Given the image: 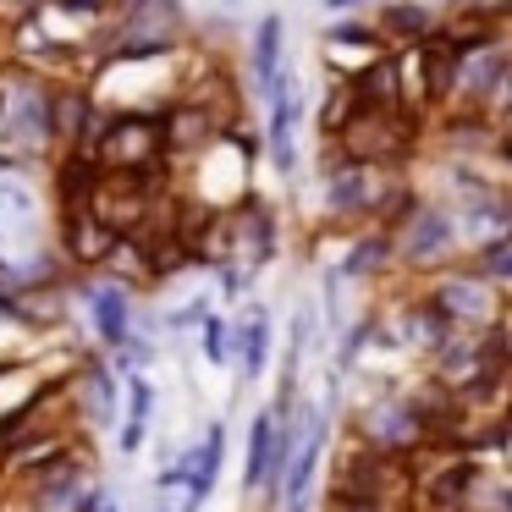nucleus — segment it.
I'll return each mask as SVG.
<instances>
[{"instance_id": "obj_8", "label": "nucleus", "mask_w": 512, "mask_h": 512, "mask_svg": "<svg viewBox=\"0 0 512 512\" xmlns=\"http://www.w3.org/2000/svg\"><path fill=\"white\" fill-rule=\"evenodd\" d=\"M111 248H116V237L105 232L89 210H67V254L78 259V265H100Z\"/></svg>"}, {"instance_id": "obj_12", "label": "nucleus", "mask_w": 512, "mask_h": 512, "mask_svg": "<svg viewBox=\"0 0 512 512\" xmlns=\"http://www.w3.org/2000/svg\"><path fill=\"white\" fill-rule=\"evenodd\" d=\"M94 182H100L94 155H89V149H72L67 166H61V204H67V210H83V204H89V193H94Z\"/></svg>"}, {"instance_id": "obj_15", "label": "nucleus", "mask_w": 512, "mask_h": 512, "mask_svg": "<svg viewBox=\"0 0 512 512\" xmlns=\"http://www.w3.org/2000/svg\"><path fill=\"white\" fill-rule=\"evenodd\" d=\"M17 111H23L12 122L17 138H34V144H39V138H50V94L39 89V83H28V89L17 94Z\"/></svg>"}, {"instance_id": "obj_20", "label": "nucleus", "mask_w": 512, "mask_h": 512, "mask_svg": "<svg viewBox=\"0 0 512 512\" xmlns=\"http://www.w3.org/2000/svg\"><path fill=\"white\" fill-rule=\"evenodd\" d=\"M204 358H210V364H226V320L221 314H204Z\"/></svg>"}, {"instance_id": "obj_24", "label": "nucleus", "mask_w": 512, "mask_h": 512, "mask_svg": "<svg viewBox=\"0 0 512 512\" xmlns=\"http://www.w3.org/2000/svg\"><path fill=\"white\" fill-rule=\"evenodd\" d=\"M0 237H6V221H0Z\"/></svg>"}, {"instance_id": "obj_7", "label": "nucleus", "mask_w": 512, "mask_h": 512, "mask_svg": "<svg viewBox=\"0 0 512 512\" xmlns=\"http://www.w3.org/2000/svg\"><path fill=\"white\" fill-rule=\"evenodd\" d=\"M276 479V408L259 413L254 424H248V468H243V485L259 490Z\"/></svg>"}, {"instance_id": "obj_11", "label": "nucleus", "mask_w": 512, "mask_h": 512, "mask_svg": "<svg viewBox=\"0 0 512 512\" xmlns=\"http://www.w3.org/2000/svg\"><path fill=\"white\" fill-rule=\"evenodd\" d=\"M248 67H254V83L265 94L281 83V17H265L254 28V56H248Z\"/></svg>"}, {"instance_id": "obj_16", "label": "nucleus", "mask_w": 512, "mask_h": 512, "mask_svg": "<svg viewBox=\"0 0 512 512\" xmlns=\"http://www.w3.org/2000/svg\"><path fill=\"white\" fill-rule=\"evenodd\" d=\"M380 28H386V34H397V39H408V45H424L435 23H430V12H424V6L397 0V6H386V12H380Z\"/></svg>"}, {"instance_id": "obj_21", "label": "nucleus", "mask_w": 512, "mask_h": 512, "mask_svg": "<svg viewBox=\"0 0 512 512\" xmlns=\"http://www.w3.org/2000/svg\"><path fill=\"white\" fill-rule=\"evenodd\" d=\"M479 270H485L490 281H501V276L512 270V254H507V243H501V237H496V243H485V254H479Z\"/></svg>"}, {"instance_id": "obj_10", "label": "nucleus", "mask_w": 512, "mask_h": 512, "mask_svg": "<svg viewBox=\"0 0 512 512\" xmlns=\"http://www.w3.org/2000/svg\"><path fill=\"white\" fill-rule=\"evenodd\" d=\"M435 314H441L446 325H457V320H485L490 314V298H485V287H474V281H446L441 292H435Z\"/></svg>"}, {"instance_id": "obj_3", "label": "nucleus", "mask_w": 512, "mask_h": 512, "mask_svg": "<svg viewBox=\"0 0 512 512\" xmlns=\"http://www.w3.org/2000/svg\"><path fill=\"white\" fill-rule=\"evenodd\" d=\"M221 452H226V430H221V424H210V430H204V441L193 446L182 463H171L166 474H160V490H188V507H199V501L215 490Z\"/></svg>"}, {"instance_id": "obj_18", "label": "nucleus", "mask_w": 512, "mask_h": 512, "mask_svg": "<svg viewBox=\"0 0 512 512\" xmlns=\"http://www.w3.org/2000/svg\"><path fill=\"white\" fill-rule=\"evenodd\" d=\"M83 397H89L94 424H111V413H116V380H111V369H100V364L83 369Z\"/></svg>"}, {"instance_id": "obj_23", "label": "nucleus", "mask_w": 512, "mask_h": 512, "mask_svg": "<svg viewBox=\"0 0 512 512\" xmlns=\"http://www.w3.org/2000/svg\"><path fill=\"white\" fill-rule=\"evenodd\" d=\"M325 6H331V12H336V6H358V0H325Z\"/></svg>"}, {"instance_id": "obj_19", "label": "nucleus", "mask_w": 512, "mask_h": 512, "mask_svg": "<svg viewBox=\"0 0 512 512\" xmlns=\"http://www.w3.org/2000/svg\"><path fill=\"white\" fill-rule=\"evenodd\" d=\"M391 259V237L380 232V237H364L358 243V254H347V265H342V276H369L375 265H386Z\"/></svg>"}, {"instance_id": "obj_6", "label": "nucleus", "mask_w": 512, "mask_h": 512, "mask_svg": "<svg viewBox=\"0 0 512 512\" xmlns=\"http://www.w3.org/2000/svg\"><path fill=\"white\" fill-rule=\"evenodd\" d=\"M89 309H94V325H100V342L122 353V347L133 342V309H127V287L116 281V287L89 292Z\"/></svg>"}, {"instance_id": "obj_5", "label": "nucleus", "mask_w": 512, "mask_h": 512, "mask_svg": "<svg viewBox=\"0 0 512 512\" xmlns=\"http://www.w3.org/2000/svg\"><path fill=\"white\" fill-rule=\"evenodd\" d=\"M386 199V166H342L325 188L331 215H369Z\"/></svg>"}, {"instance_id": "obj_9", "label": "nucleus", "mask_w": 512, "mask_h": 512, "mask_svg": "<svg viewBox=\"0 0 512 512\" xmlns=\"http://www.w3.org/2000/svg\"><path fill=\"white\" fill-rule=\"evenodd\" d=\"M292 127H298V89H270V155L281 171H292Z\"/></svg>"}, {"instance_id": "obj_1", "label": "nucleus", "mask_w": 512, "mask_h": 512, "mask_svg": "<svg viewBox=\"0 0 512 512\" xmlns=\"http://www.w3.org/2000/svg\"><path fill=\"white\" fill-rule=\"evenodd\" d=\"M89 155L100 171H116V177H160L166 171V127L149 111L100 116V133H94Z\"/></svg>"}, {"instance_id": "obj_13", "label": "nucleus", "mask_w": 512, "mask_h": 512, "mask_svg": "<svg viewBox=\"0 0 512 512\" xmlns=\"http://www.w3.org/2000/svg\"><path fill=\"white\" fill-rule=\"evenodd\" d=\"M237 353H243L248 380L265 375V353H270V320H265V309H254L243 325H237Z\"/></svg>"}, {"instance_id": "obj_2", "label": "nucleus", "mask_w": 512, "mask_h": 512, "mask_svg": "<svg viewBox=\"0 0 512 512\" xmlns=\"http://www.w3.org/2000/svg\"><path fill=\"white\" fill-rule=\"evenodd\" d=\"M331 138L342 149V166H397L413 144V127L397 105H353Z\"/></svg>"}, {"instance_id": "obj_22", "label": "nucleus", "mask_w": 512, "mask_h": 512, "mask_svg": "<svg viewBox=\"0 0 512 512\" xmlns=\"http://www.w3.org/2000/svg\"><path fill=\"white\" fill-rule=\"evenodd\" d=\"M336 512H402V501H386V496H336Z\"/></svg>"}, {"instance_id": "obj_4", "label": "nucleus", "mask_w": 512, "mask_h": 512, "mask_svg": "<svg viewBox=\"0 0 512 512\" xmlns=\"http://www.w3.org/2000/svg\"><path fill=\"white\" fill-rule=\"evenodd\" d=\"M402 259L408 265H435V259L452 254V215L435 210V204H419L408 210V226H402Z\"/></svg>"}, {"instance_id": "obj_14", "label": "nucleus", "mask_w": 512, "mask_h": 512, "mask_svg": "<svg viewBox=\"0 0 512 512\" xmlns=\"http://www.w3.org/2000/svg\"><path fill=\"white\" fill-rule=\"evenodd\" d=\"M149 402H155V391H149L144 375L127 380V424H122V452H138L144 446V430H149Z\"/></svg>"}, {"instance_id": "obj_17", "label": "nucleus", "mask_w": 512, "mask_h": 512, "mask_svg": "<svg viewBox=\"0 0 512 512\" xmlns=\"http://www.w3.org/2000/svg\"><path fill=\"white\" fill-rule=\"evenodd\" d=\"M61 457H67V441H61V435H45V441H34V446H12V452H6V468H12V474H45Z\"/></svg>"}]
</instances>
